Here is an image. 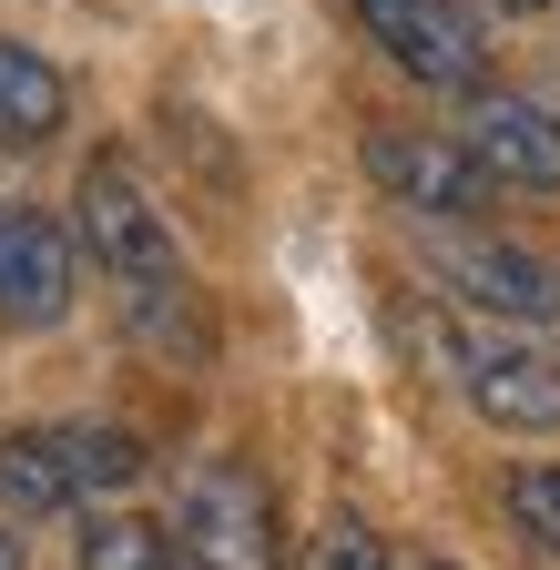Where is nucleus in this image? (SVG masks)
Segmentation results:
<instances>
[{
    "label": "nucleus",
    "instance_id": "f257e3e1",
    "mask_svg": "<svg viewBox=\"0 0 560 570\" xmlns=\"http://www.w3.org/2000/svg\"><path fill=\"white\" fill-rule=\"evenodd\" d=\"M72 235H82V255L102 265L122 326L144 336L154 356H174V367H204V346H215L204 296H194V275H184V245H174V225H164V204L144 194V174H132L122 154H92V164H82Z\"/></svg>",
    "mask_w": 560,
    "mask_h": 570
},
{
    "label": "nucleus",
    "instance_id": "f03ea898",
    "mask_svg": "<svg viewBox=\"0 0 560 570\" xmlns=\"http://www.w3.org/2000/svg\"><path fill=\"white\" fill-rule=\"evenodd\" d=\"M367 184H377L397 214H417V225H449V235H469L479 214L500 204V184L469 164V142H459V132H429V122L367 132Z\"/></svg>",
    "mask_w": 560,
    "mask_h": 570
},
{
    "label": "nucleus",
    "instance_id": "7ed1b4c3",
    "mask_svg": "<svg viewBox=\"0 0 560 570\" xmlns=\"http://www.w3.org/2000/svg\"><path fill=\"white\" fill-rule=\"evenodd\" d=\"M174 550L184 570H275L286 550H275V489L245 469V459H204L174 499Z\"/></svg>",
    "mask_w": 560,
    "mask_h": 570
},
{
    "label": "nucleus",
    "instance_id": "20e7f679",
    "mask_svg": "<svg viewBox=\"0 0 560 570\" xmlns=\"http://www.w3.org/2000/svg\"><path fill=\"white\" fill-rule=\"evenodd\" d=\"M357 31L429 92H489V31L469 0H346Z\"/></svg>",
    "mask_w": 560,
    "mask_h": 570
},
{
    "label": "nucleus",
    "instance_id": "39448f33",
    "mask_svg": "<svg viewBox=\"0 0 560 570\" xmlns=\"http://www.w3.org/2000/svg\"><path fill=\"white\" fill-rule=\"evenodd\" d=\"M429 265H439L449 296H469L479 316H500V326H550V316H560V265L530 255V245L479 235V225H469V235H439Z\"/></svg>",
    "mask_w": 560,
    "mask_h": 570
},
{
    "label": "nucleus",
    "instance_id": "423d86ee",
    "mask_svg": "<svg viewBox=\"0 0 560 570\" xmlns=\"http://www.w3.org/2000/svg\"><path fill=\"white\" fill-rule=\"evenodd\" d=\"M82 296V265H72V225L41 204H0V326H61Z\"/></svg>",
    "mask_w": 560,
    "mask_h": 570
},
{
    "label": "nucleus",
    "instance_id": "0eeeda50",
    "mask_svg": "<svg viewBox=\"0 0 560 570\" xmlns=\"http://www.w3.org/2000/svg\"><path fill=\"white\" fill-rule=\"evenodd\" d=\"M469 164L500 184V194H560V112L530 92H469L459 112Z\"/></svg>",
    "mask_w": 560,
    "mask_h": 570
},
{
    "label": "nucleus",
    "instance_id": "6e6552de",
    "mask_svg": "<svg viewBox=\"0 0 560 570\" xmlns=\"http://www.w3.org/2000/svg\"><path fill=\"white\" fill-rule=\"evenodd\" d=\"M469 407L510 439H550L560 428V356L550 346H520V336H479L469 346Z\"/></svg>",
    "mask_w": 560,
    "mask_h": 570
},
{
    "label": "nucleus",
    "instance_id": "1a4fd4ad",
    "mask_svg": "<svg viewBox=\"0 0 560 570\" xmlns=\"http://www.w3.org/2000/svg\"><path fill=\"white\" fill-rule=\"evenodd\" d=\"M51 510H82V479L61 428H11L0 439V520H51Z\"/></svg>",
    "mask_w": 560,
    "mask_h": 570
},
{
    "label": "nucleus",
    "instance_id": "9d476101",
    "mask_svg": "<svg viewBox=\"0 0 560 570\" xmlns=\"http://www.w3.org/2000/svg\"><path fill=\"white\" fill-rule=\"evenodd\" d=\"M61 112H72V92H61V71L31 51V41H0V142H51Z\"/></svg>",
    "mask_w": 560,
    "mask_h": 570
},
{
    "label": "nucleus",
    "instance_id": "9b49d317",
    "mask_svg": "<svg viewBox=\"0 0 560 570\" xmlns=\"http://www.w3.org/2000/svg\"><path fill=\"white\" fill-rule=\"evenodd\" d=\"M61 449H72L82 510H92V499H122L132 479H144V439H132V428H112V417H72V428H61Z\"/></svg>",
    "mask_w": 560,
    "mask_h": 570
},
{
    "label": "nucleus",
    "instance_id": "f8f14e48",
    "mask_svg": "<svg viewBox=\"0 0 560 570\" xmlns=\"http://www.w3.org/2000/svg\"><path fill=\"white\" fill-rule=\"evenodd\" d=\"M82 570H184V550H174V520L92 510V530H82Z\"/></svg>",
    "mask_w": 560,
    "mask_h": 570
},
{
    "label": "nucleus",
    "instance_id": "ddd939ff",
    "mask_svg": "<svg viewBox=\"0 0 560 570\" xmlns=\"http://www.w3.org/2000/svg\"><path fill=\"white\" fill-rule=\"evenodd\" d=\"M306 570H397V560H387V540H377L357 510H326V520L306 530Z\"/></svg>",
    "mask_w": 560,
    "mask_h": 570
},
{
    "label": "nucleus",
    "instance_id": "4468645a",
    "mask_svg": "<svg viewBox=\"0 0 560 570\" xmlns=\"http://www.w3.org/2000/svg\"><path fill=\"white\" fill-rule=\"evenodd\" d=\"M510 520H520V540H530L540 560H560V459L510 469Z\"/></svg>",
    "mask_w": 560,
    "mask_h": 570
},
{
    "label": "nucleus",
    "instance_id": "2eb2a0df",
    "mask_svg": "<svg viewBox=\"0 0 560 570\" xmlns=\"http://www.w3.org/2000/svg\"><path fill=\"white\" fill-rule=\"evenodd\" d=\"M0 570H31V530L21 520H0Z\"/></svg>",
    "mask_w": 560,
    "mask_h": 570
},
{
    "label": "nucleus",
    "instance_id": "dca6fc26",
    "mask_svg": "<svg viewBox=\"0 0 560 570\" xmlns=\"http://www.w3.org/2000/svg\"><path fill=\"white\" fill-rule=\"evenodd\" d=\"M479 11H500V21H530V11H550V0H479Z\"/></svg>",
    "mask_w": 560,
    "mask_h": 570
},
{
    "label": "nucleus",
    "instance_id": "f3484780",
    "mask_svg": "<svg viewBox=\"0 0 560 570\" xmlns=\"http://www.w3.org/2000/svg\"><path fill=\"white\" fill-rule=\"evenodd\" d=\"M407 570H469V560H449V550H429V560H407Z\"/></svg>",
    "mask_w": 560,
    "mask_h": 570
}]
</instances>
